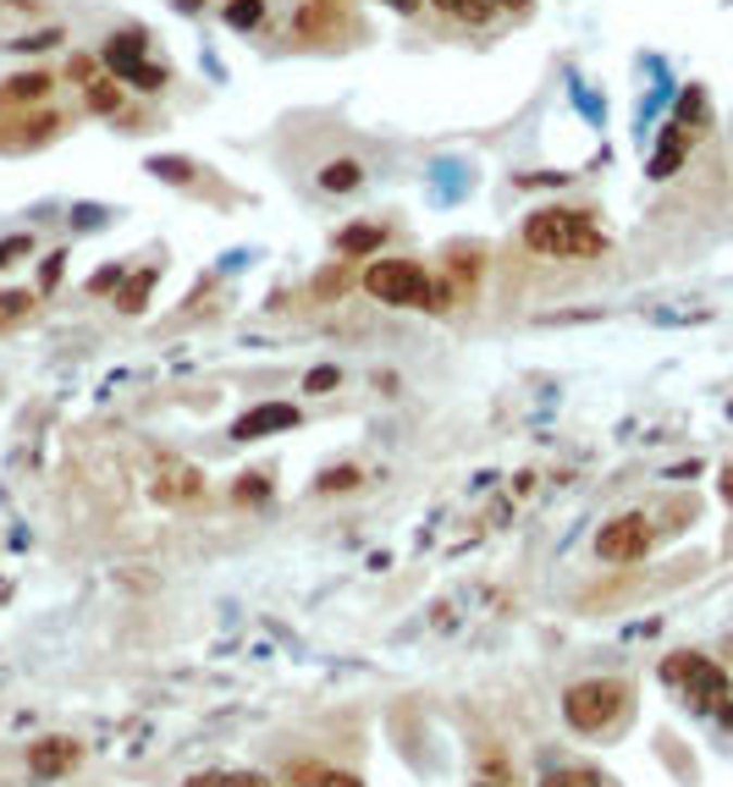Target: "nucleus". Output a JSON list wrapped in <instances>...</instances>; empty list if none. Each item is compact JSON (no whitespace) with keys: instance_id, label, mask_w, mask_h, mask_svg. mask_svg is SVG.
<instances>
[{"instance_id":"nucleus-1","label":"nucleus","mask_w":733,"mask_h":787,"mask_svg":"<svg viewBox=\"0 0 733 787\" xmlns=\"http://www.w3.org/2000/svg\"><path fill=\"white\" fill-rule=\"evenodd\" d=\"M364 292L375 298V303H386V309H425V314H442V309H452L458 303V292H452V282L442 276H431L420 259H370L364 265Z\"/></svg>"},{"instance_id":"nucleus-2","label":"nucleus","mask_w":733,"mask_h":787,"mask_svg":"<svg viewBox=\"0 0 733 787\" xmlns=\"http://www.w3.org/2000/svg\"><path fill=\"white\" fill-rule=\"evenodd\" d=\"M524 248L546 259H596L607 253V237L596 232L591 210H535L524 221Z\"/></svg>"},{"instance_id":"nucleus-3","label":"nucleus","mask_w":733,"mask_h":787,"mask_svg":"<svg viewBox=\"0 0 733 787\" xmlns=\"http://www.w3.org/2000/svg\"><path fill=\"white\" fill-rule=\"evenodd\" d=\"M629 705H634V688L623 677H580L562 694V722L585 738H601L629 716Z\"/></svg>"},{"instance_id":"nucleus-4","label":"nucleus","mask_w":733,"mask_h":787,"mask_svg":"<svg viewBox=\"0 0 733 787\" xmlns=\"http://www.w3.org/2000/svg\"><path fill=\"white\" fill-rule=\"evenodd\" d=\"M662 683H673V688L684 694V705H689V711H706V716H717L728 699H733L728 672H722L711 655H700V650L668 655V661H662Z\"/></svg>"},{"instance_id":"nucleus-5","label":"nucleus","mask_w":733,"mask_h":787,"mask_svg":"<svg viewBox=\"0 0 733 787\" xmlns=\"http://www.w3.org/2000/svg\"><path fill=\"white\" fill-rule=\"evenodd\" d=\"M144 50H149L144 28H122V34H111V45H105V66L116 72L122 89L133 83L138 95H160V89H166V72L149 66V61H144Z\"/></svg>"},{"instance_id":"nucleus-6","label":"nucleus","mask_w":733,"mask_h":787,"mask_svg":"<svg viewBox=\"0 0 733 787\" xmlns=\"http://www.w3.org/2000/svg\"><path fill=\"white\" fill-rule=\"evenodd\" d=\"M650 540H657V529H650L645 512H618V517H607L596 529V557L612 562V567H629V562H639L650 551Z\"/></svg>"},{"instance_id":"nucleus-7","label":"nucleus","mask_w":733,"mask_h":787,"mask_svg":"<svg viewBox=\"0 0 733 787\" xmlns=\"http://www.w3.org/2000/svg\"><path fill=\"white\" fill-rule=\"evenodd\" d=\"M695 111H706L700 89H689V95H684V111L673 116V127H668L662 149L650 154V177H673V171H679V160H684V154H689V143H695V122H689Z\"/></svg>"},{"instance_id":"nucleus-8","label":"nucleus","mask_w":733,"mask_h":787,"mask_svg":"<svg viewBox=\"0 0 733 787\" xmlns=\"http://www.w3.org/2000/svg\"><path fill=\"white\" fill-rule=\"evenodd\" d=\"M72 765H84V744H77V738H39V744H28V771L39 782H55Z\"/></svg>"},{"instance_id":"nucleus-9","label":"nucleus","mask_w":733,"mask_h":787,"mask_svg":"<svg viewBox=\"0 0 733 787\" xmlns=\"http://www.w3.org/2000/svg\"><path fill=\"white\" fill-rule=\"evenodd\" d=\"M293 424H298V408H293V402H271V408L243 413V419L232 424V435H237V441H260V435H271V429H293Z\"/></svg>"},{"instance_id":"nucleus-10","label":"nucleus","mask_w":733,"mask_h":787,"mask_svg":"<svg viewBox=\"0 0 733 787\" xmlns=\"http://www.w3.org/2000/svg\"><path fill=\"white\" fill-rule=\"evenodd\" d=\"M50 89H55V77L45 66H34V72H17L7 89H0V105H39V100H50Z\"/></svg>"},{"instance_id":"nucleus-11","label":"nucleus","mask_w":733,"mask_h":787,"mask_svg":"<svg viewBox=\"0 0 733 787\" xmlns=\"http://www.w3.org/2000/svg\"><path fill=\"white\" fill-rule=\"evenodd\" d=\"M381 242H386V226H348V232H337V253L343 259H370V253H381Z\"/></svg>"},{"instance_id":"nucleus-12","label":"nucleus","mask_w":733,"mask_h":787,"mask_svg":"<svg viewBox=\"0 0 733 787\" xmlns=\"http://www.w3.org/2000/svg\"><path fill=\"white\" fill-rule=\"evenodd\" d=\"M314 183H320L325 193H353V188L364 183V165H359V160H325Z\"/></svg>"},{"instance_id":"nucleus-13","label":"nucleus","mask_w":733,"mask_h":787,"mask_svg":"<svg viewBox=\"0 0 733 787\" xmlns=\"http://www.w3.org/2000/svg\"><path fill=\"white\" fill-rule=\"evenodd\" d=\"M84 105H89L95 116H116V111L127 105V89H122L116 77H95L89 89H84Z\"/></svg>"},{"instance_id":"nucleus-14","label":"nucleus","mask_w":733,"mask_h":787,"mask_svg":"<svg viewBox=\"0 0 733 787\" xmlns=\"http://www.w3.org/2000/svg\"><path fill=\"white\" fill-rule=\"evenodd\" d=\"M149 292H154V271H138L133 282H122L116 309H122V314H144V309H149Z\"/></svg>"},{"instance_id":"nucleus-15","label":"nucleus","mask_w":733,"mask_h":787,"mask_svg":"<svg viewBox=\"0 0 733 787\" xmlns=\"http://www.w3.org/2000/svg\"><path fill=\"white\" fill-rule=\"evenodd\" d=\"M541 787H612L601 771H591V765H568V771H551V776H541Z\"/></svg>"},{"instance_id":"nucleus-16","label":"nucleus","mask_w":733,"mask_h":787,"mask_svg":"<svg viewBox=\"0 0 733 787\" xmlns=\"http://www.w3.org/2000/svg\"><path fill=\"white\" fill-rule=\"evenodd\" d=\"M34 303H39L34 292H0V330H12L17 320H28Z\"/></svg>"},{"instance_id":"nucleus-17","label":"nucleus","mask_w":733,"mask_h":787,"mask_svg":"<svg viewBox=\"0 0 733 787\" xmlns=\"http://www.w3.org/2000/svg\"><path fill=\"white\" fill-rule=\"evenodd\" d=\"M226 23L232 28H260L265 23V0H226Z\"/></svg>"},{"instance_id":"nucleus-18","label":"nucleus","mask_w":733,"mask_h":787,"mask_svg":"<svg viewBox=\"0 0 733 787\" xmlns=\"http://www.w3.org/2000/svg\"><path fill=\"white\" fill-rule=\"evenodd\" d=\"M149 171H154V177L160 183H194V160H172V154H160V160H149Z\"/></svg>"},{"instance_id":"nucleus-19","label":"nucleus","mask_w":733,"mask_h":787,"mask_svg":"<svg viewBox=\"0 0 733 787\" xmlns=\"http://www.w3.org/2000/svg\"><path fill=\"white\" fill-rule=\"evenodd\" d=\"M452 17H458V23H469V28H485V23L497 17V0H458Z\"/></svg>"},{"instance_id":"nucleus-20","label":"nucleus","mask_w":733,"mask_h":787,"mask_svg":"<svg viewBox=\"0 0 733 787\" xmlns=\"http://www.w3.org/2000/svg\"><path fill=\"white\" fill-rule=\"evenodd\" d=\"M243 507H254V501H271V474H243V485L232 490Z\"/></svg>"},{"instance_id":"nucleus-21","label":"nucleus","mask_w":733,"mask_h":787,"mask_svg":"<svg viewBox=\"0 0 733 787\" xmlns=\"http://www.w3.org/2000/svg\"><path fill=\"white\" fill-rule=\"evenodd\" d=\"M353 485H359V469L348 463V469H325L314 490H320V496H337V490H353Z\"/></svg>"},{"instance_id":"nucleus-22","label":"nucleus","mask_w":733,"mask_h":787,"mask_svg":"<svg viewBox=\"0 0 733 787\" xmlns=\"http://www.w3.org/2000/svg\"><path fill=\"white\" fill-rule=\"evenodd\" d=\"M332 386H343V370H332V364H325V370H309V375H303V391H314V397H325Z\"/></svg>"},{"instance_id":"nucleus-23","label":"nucleus","mask_w":733,"mask_h":787,"mask_svg":"<svg viewBox=\"0 0 733 787\" xmlns=\"http://www.w3.org/2000/svg\"><path fill=\"white\" fill-rule=\"evenodd\" d=\"M343 287H348V259H343V265H337V271H325V276L314 282V292H320V298H337Z\"/></svg>"},{"instance_id":"nucleus-24","label":"nucleus","mask_w":733,"mask_h":787,"mask_svg":"<svg viewBox=\"0 0 733 787\" xmlns=\"http://www.w3.org/2000/svg\"><path fill=\"white\" fill-rule=\"evenodd\" d=\"M183 787H232V771H199V776H188Z\"/></svg>"},{"instance_id":"nucleus-25","label":"nucleus","mask_w":733,"mask_h":787,"mask_svg":"<svg viewBox=\"0 0 733 787\" xmlns=\"http://www.w3.org/2000/svg\"><path fill=\"white\" fill-rule=\"evenodd\" d=\"M95 66H100L95 55H72V66H66V72H72V77H77V83H84V89H89V77H95Z\"/></svg>"},{"instance_id":"nucleus-26","label":"nucleus","mask_w":733,"mask_h":787,"mask_svg":"<svg viewBox=\"0 0 733 787\" xmlns=\"http://www.w3.org/2000/svg\"><path fill=\"white\" fill-rule=\"evenodd\" d=\"M17 253H28V237H7V242H0V265H12Z\"/></svg>"},{"instance_id":"nucleus-27","label":"nucleus","mask_w":733,"mask_h":787,"mask_svg":"<svg viewBox=\"0 0 733 787\" xmlns=\"http://www.w3.org/2000/svg\"><path fill=\"white\" fill-rule=\"evenodd\" d=\"M381 7H392V12H409V17H414V12L425 7V0H381Z\"/></svg>"},{"instance_id":"nucleus-28","label":"nucleus","mask_w":733,"mask_h":787,"mask_svg":"<svg viewBox=\"0 0 733 787\" xmlns=\"http://www.w3.org/2000/svg\"><path fill=\"white\" fill-rule=\"evenodd\" d=\"M717 722H722V727H733V699H728V705L717 711Z\"/></svg>"},{"instance_id":"nucleus-29","label":"nucleus","mask_w":733,"mask_h":787,"mask_svg":"<svg viewBox=\"0 0 733 787\" xmlns=\"http://www.w3.org/2000/svg\"><path fill=\"white\" fill-rule=\"evenodd\" d=\"M497 7H508V12H530V0H497Z\"/></svg>"},{"instance_id":"nucleus-30","label":"nucleus","mask_w":733,"mask_h":787,"mask_svg":"<svg viewBox=\"0 0 733 787\" xmlns=\"http://www.w3.org/2000/svg\"><path fill=\"white\" fill-rule=\"evenodd\" d=\"M722 496H728V501H733V469H728V474H722Z\"/></svg>"},{"instance_id":"nucleus-31","label":"nucleus","mask_w":733,"mask_h":787,"mask_svg":"<svg viewBox=\"0 0 733 787\" xmlns=\"http://www.w3.org/2000/svg\"><path fill=\"white\" fill-rule=\"evenodd\" d=\"M431 7H442V12H452V7H458V0H431Z\"/></svg>"},{"instance_id":"nucleus-32","label":"nucleus","mask_w":733,"mask_h":787,"mask_svg":"<svg viewBox=\"0 0 733 787\" xmlns=\"http://www.w3.org/2000/svg\"><path fill=\"white\" fill-rule=\"evenodd\" d=\"M480 787H497V782H480Z\"/></svg>"}]
</instances>
